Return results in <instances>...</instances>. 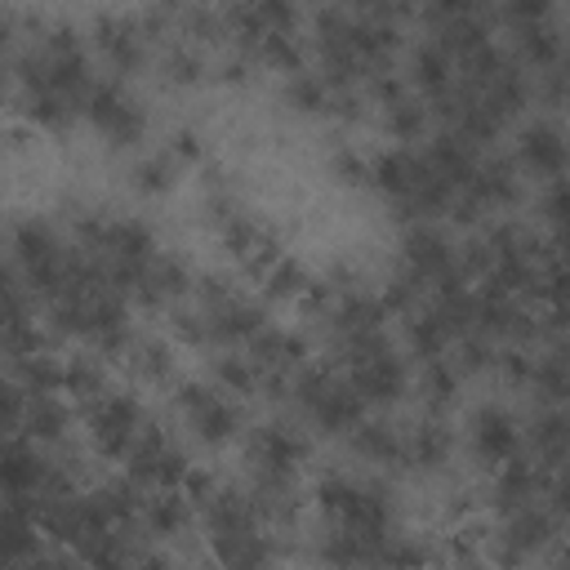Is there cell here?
<instances>
[{
    "instance_id": "9c48e42d",
    "label": "cell",
    "mask_w": 570,
    "mask_h": 570,
    "mask_svg": "<svg viewBox=\"0 0 570 570\" xmlns=\"http://www.w3.org/2000/svg\"><path fill=\"white\" fill-rule=\"evenodd\" d=\"M191 472H196V468H191L187 445H183L165 423H151L147 436H142V441L129 450V459H125V476H129L134 485H142L147 494H156V490H183Z\"/></svg>"
},
{
    "instance_id": "277c9868",
    "label": "cell",
    "mask_w": 570,
    "mask_h": 570,
    "mask_svg": "<svg viewBox=\"0 0 570 570\" xmlns=\"http://www.w3.org/2000/svg\"><path fill=\"white\" fill-rule=\"evenodd\" d=\"M169 405H174L178 423L187 428V436L205 450H227V445L245 441V432H249L245 405L236 396H227L214 379H178V387L169 392Z\"/></svg>"
},
{
    "instance_id": "9a60e30c",
    "label": "cell",
    "mask_w": 570,
    "mask_h": 570,
    "mask_svg": "<svg viewBox=\"0 0 570 570\" xmlns=\"http://www.w3.org/2000/svg\"><path fill=\"white\" fill-rule=\"evenodd\" d=\"M120 370L129 374L134 387L174 392L178 387V347L160 334H134L129 347L120 352Z\"/></svg>"
},
{
    "instance_id": "7a4b0ae2",
    "label": "cell",
    "mask_w": 570,
    "mask_h": 570,
    "mask_svg": "<svg viewBox=\"0 0 570 570\" xmlns=\"http://www.w3.org/2000/svg\"><path fill=\"white\" fill-rule=\"evenodd\" d=\"M312 499L321 508L325 521H338L347 530H361V534H383L392 525H401V503H396V490L374 481V476H356V472H321L316 485H312Z\"/></svg>"
},
{
    "instance_id": "7402d4cb",
    "label": "cell",
    "mask_w": 570,
    "mask_h": 570,
    "mask_svg": "<svg viewBox=\"0 0 570 570\" xmlns=\"http://www.w3.org/2000/svg\"><path fill=\"white\" fill-rule=\"evenodd\" d=\"M454 450H459V436H454V428L445 423V414H428V410H423V414L410 423V468H414V472H428V476L445 472L450 459H454Z\"/></svg>"
},
{
    "instance_id": "4316f807",
    "label": "cell",
    "mask_w": 570,
    "mask_h": 570,
    "mask_svg": "<svg viewBox=\"0 0 570 570\" xmlns=\"http://www.w3.org/2000/svg\"><path fill=\"white\" fill-rule=\"evenodd\" d=\"M209 379L236 396V401H254V396H267V379L258 370V361L245 352V347H223L209 356Z\"/></svg>"
},
{
    "instance_id": "8fae6325",
    "label": "cell",
    "mask_w": 570,
    "mask_h": 570,
    "mask_svg": "<svg viewBox=\"0 0 570 570\" xmlns=\"http://www.w3.org/2000/svg\"><path fill=\"white\" fill-rule=\"evenodd\" d=\"M463 445H468L472 463L499 472L503 463H512L525 450V428L503 401H481L463 419Z\"/></svg>"
},
{
    "instance_id": "ba28073f",
    "label": "cell",
    "mask_w": 570,
    "mask_h": 570,
    "mask_svg": "<svg viewBox=\"0 0 570 570\" xmlns=\"http://www.w3.org/2000/svg\"><path fill=\"white\" fill-rule=\"evenodd\" d=\"M85 125H89L107 147L134 151V147H142L151 120H147L142 98H138L125 80L107 76V80L94 85V94H89V102H85Z\"/></svg>"
},
{
    "instance_id": "52a82bcc",
    "label": "cell",
    "mask_w": 570,
    "mask_h": 570,
    "mask_svg": "<svg viewBox=\"0 0 570 570\" xmlns=\"http://www.w3.org/2000/svg\"><path fill=\"white\" fill-rule=\"evenodd\" d=\"M240 450H245L249 476H258V481H298V472L312 454V432L294 419H263V423H249Z\"/></svg>"
},
{
    "instance_id": "cb8c5ba5",
    "label": "cell",
    "mask_w": 570,
    "mask_h": 570,
    "mask_svg": "<svg viewBox=\"0 0 570 570\" xmlns=\"http://www.w3.org/2000/svg\"><path fill=\"white\" fill-rule=\"evenodd\" d=\"M107 392H116V383H111V361H107V356H98V352H89V347L62 356V396H67L71 405L85 410V405L102 401Z\"/></svg>"
},
{
    "instance_id": "e0dca14e",
    "label": "cell",
    "mask_w": 570,
    "mask_h": 570,
    "mask_svg": "<svg viewBox=\"0 0 570 570\" xmlns=\"http://www.w3.org/2000/svg\"><path fill=\"white\" fill-rule=\"evenodd\" d=\"M503 31H508V53H512L530 76H543V71H557V67H561L566 36H561V27H557V13L534 18V22H521V27H503Z\"/></svg>"
},
{
    "instance_id": "f1b7e54d",
    "label": "cell",
    "mask_w": 570,
    "mask_h": 570,
    "mask_svg": "<svg viewBox=\"0 0 570 570\" xmlns=\"http://www.w3.org/2000/svg\"><path fill=\"white\" fill-rule=\"evenodd\" d=\"M312 272L294 258V254H276L267 267H263V276H258V298L272 307H281V303H303L307 294H312Z\"/></svg>"
},
{
    "instance_id": "8992f818",
    "label": "cell",
    "mask_w": 570,
    "mask_h": 570,
    "mask_svg": "<svg viewBox=\"0 0 570 570\" xmlns=\"http://www.w3.org/2000/svg\"><path fill=\"white\" fill-rule=\"evenodd\" d=\"M151 423L156 419H151L147 401L138 392H125V387H116L102 401L85 405V436H89V450L98 459H120L125 463L129 450L147 436Z\"/></svg>"
},
{
    "instance_id": "e575fe53",
    "label": "cell",
    "mask_w": 570,
    "mask_h": 570,
    "mask_svg": "<svg viewBox=\"0 0 570 570\" xmlns=\"http://www.w3.org/2000/svg\"><path fill=\"white\" fill-rule=\"evenodd\" d=\"M165 151L187 169V165H200V160H205V138H200L196 125H178V129L165 138Z\"/></svg>"
},
{
    "instance_id": "8d00e7d4",
    "label": "cell",
    "mask_w": 570,
    "mask_h": 570,
    "mask_svg": "<svg viewBox=\"0 0 570 570\" xmlns=\"http://www.w3.org/2000/svg\"><path fill=\"white\" fill-rule=\"evenodd\" d=\"M178 570H218L214 557H178Z\"/></svg>"
},
{
    "instance_id": "d6a6232c",
    "label": "cell",
    "mask_w": 570,
    "mask_h": 570,
    "mask_svg": "<svg viewBox=\"0 0 570 570\" xmlns=\"http://www.w3.org/2000/svg\"><path fill=\"white\" fill-rule=\"evenodd\" d=\"M539 214H543V227H548V245L570 249V174L543 187Z\"/></svg>"
},
{
    "instance_id": "3957f363",
    "label": "cell",
    "mask_w": 570,
    "mask_h": 570,
    "mask_svg": "<svg viewBox=\"0 0 570 570\" xmlns=\"http://www.w3.org/2000/svg\"><path fill=\"white\" fill-rule=\"evenodd\" d=\"M330 361L343 370V379L352 383V392H356L365 405H374V410L396 405V401L414 387V370H410V361L392 347L387 330L330 347Z\"/></svg>"
},
{
    "instance_id": "7c38bea8",
    "label": "cell",
    "mask_w": 570,
    "mask_h": 570,
    "mask_svg": "<svg viewBox=\"0 0 570 570\" xmlns=\"http://www.w3.org/2000/svg\"><path fill=\"white\" fill-rule=\"evenodd\" d=\"M521 200V169L508 156H481L468 187L459 191L450 218L454 223H481L485 214H503Z\"/></svg>"
},
{
    "instance_id": "5b68a950",
    "label": "cell",
    "mask_w": 570,
    "mask_h": 570,
    "mask_svg": "<svg viewBox=\"0 0 570 570\" xmlns=\"http://www.w3.org/2000/svg\"><path fill=\"white\" fill-rule=\"evenodd\" d=\"M89 49L102 67H111L116 80H129V76H151L156 67V53L160 45L147 36L142 18L138 13H94L89 27Z\"/></svg>"
},
{
    "instance_id": "4dcf8cb0",
    "label": "cell",
    "mask_w": 570,
    "mask_h": 570,
    "mask_svg": "<svg viewBox=\"0 0 570 570\" xmlns=\"http://www.w3.org/2000/svg\"><path fill=\"white\" fill-rule=\"evenodd\" d=\"M379 125H383V134H387L396 147H410V142H419V138H428L432 107L410 89L405 98H396V102L379 107Z\"/></svg>"
},
{
    "instance_id": "5bb4252c",
    "label": "cell",
    "mask_w": 570,
    "mask_h": 570,
    "mask_svg": "<svg viewBox=\"0 0 570 570\" xmlns=\"http://www.w3.org/2000/svg\"><path fill=\"white\" fill-rule=\"evenodd\" d=\"M405 85L432 107V102H441V98H450L454 94V85H459V62H454V53L441 45V40H432V36H419L410 49H405Z\"/></svg>"
},
{
    "instance_id": "836d02e7",
    "label": "cell",
    "mask_w": 570,
    "mask_h": 570,
    "mask_svg": "<svg viewBox=\"0 0 570 570\" xmlns=\"http://www.w3.org/2000/svg\"><path fill=\"white\" fill-rule=\"evenodd\" d=\"M330 178L343 187H370V156H361L356 147H334L325 160Z\"/></svg>"
},
{
    "instance_id": "ffe728a7",
    "label": "cell",
    "mask_w": 570,
    "mask_h": 570,
    "mask_svg": "<svg viewBox=\"0 0 570 570\" xmlns=\"http://www.w3.org/2000/svg\"><path fill=\"white\" fill-rule=\"evenodd\" d=\"M347 450L361 463H374V468H410V428L365 414L356 423V432L347 436Z\"/></svg>"
},
{
    "instance_id": "30bf717a",
    "label": "cell",
    "mask_w": 570,
    "mask_h": 570,
    "mask_svg": "<svg viewBox=\"0 0 570 570\" xmlns=\"http://www.w3.org/2000/svg\"><path fill=\"white\" fill-rule=\"evenodd\" d=\"M396 267L410 272L419 285H428V294L450 281H468L459 267V245L436 223H405L396 245Z\"/></svg>"
},
{
    "instance_id": "6da1fadb",
    "label": "cell",
    "mask_w": 570,
    "mask_h": 570,
    "mask_svg": "<svg viewBox=\"0 0 570 570\" xmlns=\"http://www.w3.org/2000/svg\"><path fill=\"white\" fill-rule=\"evenodd\" d=\"M289 405L298 414V423L316 436H352L356 423L365 419V401L352 392V383L343 379V370L334 361H307L294 383H289Z\"/></svg>"
},
{
    "instance_id": "f546056e",
    "label": "cell",
    "mask_w": 570,
    "mask_h": 570,
    "mask_svg": "<svg viewBox=\"0 0 570 570\" xmlns=\"http://www.w3.org/2000/svg\"><path fill=\"white\" fill-rule=\"evenodd\" d=\"M281 107L298 120H321L334 111V89L321 80V71H298L281 80Z\"/></svg>"
},
{
    "instance_id": "603a6c76",
    "label": "cell",
    "mask_w": 570,
    "mask_h": 570,
    "mask_svg": "<svg viewBox=\"0 0 570 570\" xmlns=\"http://www.w3.org/2000/svg\"><path fill=\"white\" fill-rule=\"evenodd\" d=\"M525 450L548 472L570 468V405H548L525 428Z\"/></svg>"
},
{
    "instance_id": "d4e9b609",
    "label": "cell",
    "mask_w": 570,
    "mask_h": 570,
    "mask_svg": "<svg viewBox=\"0 0 570 570\" xmlns=\"http://www.w3.org/2000/svg\"><path fill=\"white\" fill-rule=\"evenodd\" d=\"M183 178V165L165 151V147H151V151H138L129 165H125V187L138 196V200H165Z\"/></svg>"
},
{
    "instance_id": "83f0119b",
    "label": "cell",
    "mask_w": 570,
    "mask_h": 570,
    "mask_svg": "<svg viewBox=\"0 0 570 570\" xmlns=\"http://www.w3.org/2000/svg\"><path fill=\"white\" fill-rule=\"evenodd\" d=\"M4 383L22 387V392H62V356L53 347L4 356Z\"/></svg>"
},
{
    "instance_id": "1f68e13d",
    "label": "cell",
    "mask_w": 570,
    "mask_h": 570,
    "mask_svg": "<svg viewBox=\"0 0 570 570\" xmlns=\"http://www.w3.org/2000/svg\"><path fill=\"white\" fill-rule=\"evenodd\" d=\"M414 387H419V396H423V410H428V414H445V410L454 405L459 387H463V374L450 365V356H441V361H419Z\"/></svg>"
},
{
    "instance_id": "2e32d148",
    "label": "cell",
    "mask_w": 570,
    "mask_h": 570,
    "mask_svg": "<svg viewBox=\"0 0 570 570\" xmlns=\"http://www.w3.org/2000/svg\"><path fill=\"white\" fill-rule=\"evenodd\" d=\"M209 557L218 561V570H276L285 557V534L263 530H240V534H223V539H205Z\"/></svg>"
},
{
    "instance_id": "44dd1931",
    "label": "cell",
    "mask_w": 570,
    "mask_h": 570,
    "mask_svg": "<svg viewBox=\"0 0 570 570\" xmlns=\"http://www.w3.org/2000/svg\"><path fill=\"white\" fill-rule=\"evenodd\" d=\"M151 76H156L169 94H187V89H200V85L214 80V62L205 58L200 45H191V40H169V45H160Z\"/></svg>"
},
{
    "instance_id": "ac0fdd59",
    "label": "cell",
    "mask_w": 570,
    "mask_h": 570,
    "mask_svg": "<svg viewBox=\"0 0 570 570\" xmlns=\"http://www.w3.org/2000/svg\"><path fill=\"white\" fill-rule=\"evenodd\" d=\"M138 530L151 543L174 548V543H187L191 530H200V517H196V503L187 499V490H156V494H147Z\"/></svg>"
},
{
    "instance_id": "4fadbf2b",
    "label": "cell",
    "mask_w": 570,
    "mask_h": 570,
    "mask_svg": "<svg viewBox=\"0 0 570 570\" xmlns=\"http://www.w3.org/2000/svg\"><path fill=\"white\" fill-rule=\"evenodd\" d=\"M512 165L525 178H543V183L566 178L570 174V134L548 116L525 120L517 129V142H512Z\"/></svg>"
},
{
    "instance_id": "484cf974",
    "label": "cell",
    "mask_w": 570,
    "mask_h": 570,
    "mask_svg": "<svg viewBox=\"0 0 570 570\" xmlns=\"http://www.w3.org/2000/svg\"><path fill=\"white\" fill-rule=\"evenodd\" d=\"M454 343H459V334H454V325L441 316V307L432 298L405 316V347L419 361H441V356H450Z\"/></svg>"
},
{
    "instance_id": "d590c367",
    "label": "cell",
    "mask_w": 570,
    "mask_h": 570,
    "mask_svg": "<svg viewBox=\"0 0 570 570\" xmlns=\"http://www.w3.org/2000/svg\"><path fill=\"white\" fill-rule=\"evenodd\" d=\"M543 508H548L557 521H570V468L548 472V485H543Z\"/></svg>"
},
{
    "instance_id": "d6986e66",
    "label": "cell",
    "mask_w": 570,
    "mask_h": 570,
    "mask_svg": "<svg viewBox=\"0 0 570 570\" xmlns=\"http://www.w3.org/2000/svg\"><path fill=\"white\" fill-rule=\"evenodd\" d=\"M543 485H548V468L534 463L530 454H517L512 463H503L494 476H490V508L503 517V512H517V508H530V503H543Z\"/></svg>"
}]
</instances>
